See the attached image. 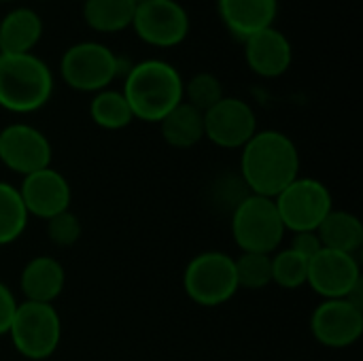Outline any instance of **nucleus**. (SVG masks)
Wrapping results in <instances>:
<instances>
[{"mask_svg": "<svg viewBox=\"0 0 363 361\" xmlns=\"http://www.w3.org/2000/svg\"><path fill=\"white\" fill-rule=\"evenodd\" d=\"M240 174L251 194L274 200L300 177V151L287 134L257 130L242 147Z\"/></svg>", "mask_w": 363, "mask_h": 361, "instance_id": "obj_1", "label": "nucleus"}, {"mask_svg": "<svg viewBox=\"0 0 363 361\" xmlns=\"http://www.w3.org/2000/svg\"><path fill=\"white\" fill-rule=\"evenodd\" d=\"M181 72L164 60H143L125 72L123 96L134 119L160 123L183 102Z\"/></svg>", "mask_w": 363, "mask_h": 361, "instance_id": "obj_2", "label": "nucleus"}, {"mask_svg": "<svg viewBox=\"0 0 363 361\" xmlns=\"http://www.w3.org/2000/svg\"><path fill=\"white\" fill-rule=\"evenodd\" d=\"M53 94V72L34 53H0V106L11 113H34Z\"/></svg>", "mask_w": 363, "mask_h": 361, "instance_id": "obj_3", "label": "nucleus"}, {"mask_svg": "<svg viewBox=\"0 0 363 361\" xmlns=\"http://www.w3.org/2000/svg\"><path fill=\"white\" fill-rule=\"evenodd\" d=\"M285 226L272 198L249 194L232 213V236L242 253L272 255L285 238Z\"/></svg>", "mask_w": 363, "mask_h": 361, "instance_id": "obj_4", "label": "nucleus"}, {"mask_svg": "<svg viewBox=\"0 0 363 361\" xmlns=\"http://www.w3.org/2000/svg\"><path fill=\"white\" fill-rule=\"evenodd\" d=\"M15 351L30 361L51 357L62 340V319L53 304L21 302L17 304L13 323L9 328Z\"/></svg>", "mask_w": 363, "mask_h": 361, "instance_id": "obj_5", "label": "nucleus"}, {"mask_svg": "<svg viewBox=\"0 0 363 361\" xmlns=\"http://www.w3.org/2000/svg\"><path fill=\"white\" fill-rule=\"evenodd\" d=\"M187 298L200 306H221L238 291L234 257L223 251H204L196 255L183 272Z\"/></svg>", "mask_w": 363, "mask_h": 361, "instance_id": "obj_6", "label": "nucleus"}, {"mask_svg": "<svg viewBox=\"0 0 363 361\" xmlns=\"http://www.w3.org/2000/svg\"><path fill=\"white\" fill-rule=\"evenodd\" d=\"M121 72V60L102 43L83 40L68 47L60 62L64 83L77 91L98 94L108 89L113 79Z\"/></svg>", "mask_w": 363, "mask_h": 361, "instance_id": "obj_7", "label": "nucleus"}, {"mask_svg": "<svg viewBox=\"0 0 363 361\" xmlns=\"http://www.w3.org/2000/svg\"><path fill=\"white\" fill-rule=\"evenodd\" d=\"M277 211L285 230L289 232H317L321 221L334 209L332 194L325 183L308 177L291 181L277 198Z\"/></svg>", "mask_w": 363, "mask_h": 361, "instance_id": "obj_8", "label": "nucleus"}, {"mask_svg": "<svg viewBox=\"0 0 363 361\" xmlns=\"http://www.w3.org/2000/svg\"><path fill=\"white\" fill-rule=\"evenodd\" d=\"M132 28L153 47L181 45L189 32V15L177 0H147L136 4Z\"/></svg>", "mask_w": 363, "mask_h": 361, "instance_id": "obj_9", "label": "nucleus"}, {"mask_svg": "<svg viewBox=\"0 0 363 361\" xmlns=\"http://www.w3.org/2000/svg\"><path fill=\"white\" fill-rule=\"evenodd\" d=\"M255 132V111L240 98L223 96L204 113V138L221 149H242Z\"/></svg>", "mask_w": 363, "mask_h": 361, "instance_id": "obj_10", "label": "nucleus"}, {"mask_svg": "<svg viewBox=\"0 0 363 361\" xmlns=\"http://www.w3.org/2000/svg\"><path fill=\"white\" fill-rule=\"evenodd\" d=\"M49 138L28 123H11L0 130V162L21 177L51 166Z\"/></svg>", "mask_w": 363, "mask_h": 361, "instance_id": "obj_11", "label": "nucleus"}, {"mask_svg": "<svg viewBox=\"0 0 363 361\" xmlns=\"http://www.w3.org/2000/svg\"><path fill=\"white\" fill-rule=\"evenodd\" d=\"M311 332L328 349H347L362 338L363 311L345 298L323 300L311 317Z\"/></svg>", "mask_w": 363, "mask_h": 361, "instance_id": "obj_12", "label": "nucleus"}, {"mask_svg": "<svg viewBox=\"0 0 363 361\" xmlns=\"http://www.w3.org/2000/svg\"><path fill=\"white\" fill-rule=\"evenodd\" d=\"M28 215L38 219H51L64 211H70L72 189L68 179L55 168H43L28 177H21L17 187Z\"/></svg>", "mask_w": 363, "mask_h": 361, "instance_id": "obj_13", "label": "nucleus"}, {"mask_svg": "<svg viewBox=\"0 0 363 361\" xmlns=\"http://www.w3.org/2000/svg\"><path fill=\"white\" fill-rule=\"evenodd\" d=\"M362 281L359 262L351 253L321 249L308 262V279L306 285L313 287L323 300L347 298V294Z\"/></svg>", "mask_w": 363, "mask_h": 361, "instance_id": "obj_14", "label": "nucleus"}, {"mask_svg": "<svg viewBox=\"0 0 363 361\" xmlns=\"http://www.w3.org/2000/svg\"><path fill=\"white\" fill-rule=\"evenodd\" d=\"M245 57L249 68L259 77H281L291 66V43L274 26L264 28L249 38H245Z\"/></svg>", "mask_w": 363, "mask_h": 361, "instance_id": "obj_15", "label": "nucleus"}, {"mask_svg": "<svg viewBox=\"0 0 363 361\" xmlns=\"http://www.w3.org/2000/svg\"><path fill=\"white\" fill-rule=\"evenodd\" d=\"M217 4L225 28L242 40L270 28L279 13V0H217Z\"/></svg>", "mask_w": 363, "mask_h": 361, "instance_id": "obj_16", "label": "nucleus"}, {"mask_svg": "<svg viewBox=\"0 0 363 361\" xmlns=\"http://www.w3.org/2000/svg\"><path fill=\"white\" fill-rule=\"evenodd\" d=\"M64 285H66L64 266L49 255L32 257L23 266L19 277V287L28 302L53 304V300L62 296Z\"/></svg>", "mask_w": 363, "mask_h": 361, "instance_id": "obj_17", "label": "nucleus"}, {"mask_svg": "<svg viewBox=\"0 0 363 361\" xmlns=\"http://www.w3.org/2000/svg\"><path fill=\"white\" fill-rule=\"evenodd\" d=\"M43 36V19L32 9H13L0 21V53H32Z\"/></svg>", "mask_w": 363, "mask_h": 361, "instance_id": "obj_18", "label": "nucleus"}, {"mask_svg": "<svg viewBox=\"0 0 363 361\" xmlns=\"http://www.w3.org/2000/svg\"><path fill=\"white\" fill-rule=\"evenodd\" d=\"M317 236H319L323 249L355 255L363 245V223L357 215H353L349 211L332 209L330 215L317 228Z\"/></svg>", "mask_w": 363, "mask_h": 361, "instance_id": "obj_19", "label": "nucleus"}, {"mask_svg": "<svg viewBox=\"0 0 363 361\" xmlns=\"http://www.w3.org/2000/svg\"><path fill=\"white\" fill-rule=\"evenodd\" d=\"M160 130L170 147L189 149L204 138V113L181 102L160 121Z\"/></svg>", "mask_w": 363, "mask_h": 361, "instance_id": "obj_20", "label": "nucleus"}, {"mask_svg": "<svg viewBox=\"0 0 363 361\" xmlns=\"http://www.w3.org/2000/svg\"><path fill=\"white\" fill-rule=\"evenodd\" d=\"M136 4L132 0H83V17L89 28L115 34L132 26Z\"/></svg>", "mask_w": 363, "mask_h": 361, "instance_id": "obj_21", "label": "nucleus"}, {"mask_svg": "<svg viewBox=\"0 0 363 361\" xmlns=\"http://www.w3.org/2000/svg\"><path fill=\"white\" fill-rule=\"evenodd\" d=\"M89 115L94 123L104 130H121L130 126L134 119L125 96L117 89H102L94 94L89 104Z\"/></svg>", "mask_w": 363, "mask_h": 361, "instance_id": "obj_22", "label": "nucleus"}, {"mask_svg": "<svg viewBox=\"0 0 363 361\" xmlns=\"http://www.w3.org/2000/svg\"><path fill=\"white\" fill-rule=\"evenodd\" d=\"M28 219L19 189L0 181V245L15 243L26 232Z\"/></svg>", "mask_w": 363, "mask_h": 361, "instance_id": "obj_23", "label": "nucleus"}, {"mask_svg": "<svg viewBox=\"0 0 363 361\" xmlns=\"http://www.w3.org/2000/svg\"><path fill=\"white\" fill-rule=\"evenodd\" d=\"M238 289H262L272 283V255L240 253L234 260Z\"/></svg>", "mask_w": 363, "mask_h": 361, "instance_id": "obj_24", "label": "nucleus"}, {"mask_svg": "<svg viewBox=\"0 0 363 361\" xmlns=\"http://www.w3.org/2000/svg\"><path fill=\"white\" fill-rule=\"evenodd\" d=\"M223 96V85L213 72H198L187 83H183V102L191 104L200 113H206Z\"/></svg>", "mask_w": 363, "mask_h": 361, "instance_id": "obj_25", "label": "nucleus"}, {"mask_svg": "<svg viewBox=\"0 0 363 361\" xmlns=\"http://www.w3.org/2000/svg\"><path fill=\"white\" fill-rule=\"evenodd\" d=\"M308 262L291 249L272 253V283L283 289H298L306 285Z\"/></svg>", "mask_w": 363, "mask_h": 361, "instance_id": "obj_26", "label": "nucleus"}, {"mask_svg": "<svg viewBox=\"0 0 363 361\" xmlns=\"http://www.w3.org/2000/svg\"><path fill=\"white\" fill-rule=\"evenodd\" d=\"M83 234L81 221L72 211H64L51 219H47V236L57 247H72L79 243Z\"/></svg>", "mask_w": 363, "mask_h": 361, "instance_id": "obj_27", "label": "nucleus"}, {"mask_svg": "<svg viewBox=\"0 0 363 361\" xmlns=\"http://www.w3.org/2000/svg\"><path fill=\"white\" fill-rule=\"evenodd\" d=\"M291 251H296L300 257H304L306 262H311L315 255H319V251L323 249L317 232H296L294 240H291Z\"/></svg>", "mask_w": 363, "mask_h": 361, "instance_id": "obj_28", "label": "nucleus"}, {"mask_svg": "<svg viewBox=\"0 0 363 361\" xmlns=\"http://www.w3.org/2000/svg\"><path fill=\"white\" fill-rule=\"evenodd\" d=\"M15 311H17V300H15L13 291L4 283H0V336L9 334Z\"/></svg>", "mask_w": 363, "mask_h": 361, "instance_id": "obj_29", "label": "nucleus"}, {"mask_svg": "<svg viewBox=\"0 0 363 361\" xmlns=\"http://www.w3.org/2000/svg\"><path fill=\"white\" fill-rule=\"evenodd\" d=\"M134 4H143V2H147V0H132Z\"/></svg>", "mask_w": 363, "mask_h": 361, "instance_id": "obj_30", "label": "nucleus"}, {"mask_svg": "<svg viewBox=\"0 0 363 361\" xmlns=\"http://www.w3.org/2000/svg\"><path fill=\"white\" fill-rule=\"evenodd\" d=\"M0 2H9V0H0Z\"/></svg>", "mask_w": 363, "mask_h": 361, "instance_id": "obj_31", "label": "nucleus"}]
</instances>
